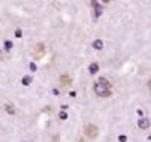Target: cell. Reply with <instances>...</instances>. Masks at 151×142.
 I'll list each match as a JSON object with an SVG mask.
<instances>
[{"mask_svg":"<svg viewBox=\"0 0 151 142\" xmlns=\"http://www.w3.org/2000/svg\"><path fill=\"white\" fill-rule=\"evenodd\" d=\"M94 92L98 97H109L110 95V83L104 79V77H100L94 85Z\"/></svg>","mask_w":151,"mask_h":142,"instance_id":"obj_1","label":"cell"},{"mask_svg":"<svg viewBox=\"0 0 151 142\" xmlns=\"http://www.w3.org/2000/svg\"><path fill=\"white\" fill-rule=\"evenodd\" d=\"M85 135H86L88 138H91V139L97 138V135H98L97 125H94V124H86V125H85Z\"/></svg>","mask_w":151,"mask_h":142,"instance_id":"obj_2","label":"cell"},{"mask_svg":"<svg viewBox=\"0 0 151 142\" xmlns=\"http://www.w3.org/2000/svg\"><path fill=\"white\" fill-rule=\"evenodd\" d=\"M42 53H44V45H42V44H38V45H35V50H33V56L40 58Z\"/></svg>","mask_w":151,"mask_h":142,"instance_id":"obj_3","label":"cell"},{"mask_svg":"<svg viewBox=\"0 0 151 142\" xmlns=\"http://www.w3.org/2000/svg\"><path fill=\"white\" fill-rule=\"evenodd\" d=\"M137 125H139V128H142V130H147V128L150 127V121L147 118H141L139 121H137Z\"/></svg>","mask_w":151,"mask_h":142,"instance_id":"obj_4","label":"cell"},{"mask_svg":"<svg viewBox=\"0 0 151 142\" xmlns=\"http://www.w3.org/2000/svg\"><path fill=\"white\" fill-rule=\"evenodd\" d=\"M92 47H94L95 50H101V48H103V41H101V40H95V41L92 43Z\"/></svg>","mask_w":151,"mask_h":142,"instance_id":"obj_5","label":"cell"},{"mask_svg":"<svg viewBox=\"0 0 151 142\" xmlns=\"http://www.w3.org/2000/svg\"><path fill=\"white\" fill-rule=\"evenodd\" d=\"M98 68H100L98 63H97V62H92L91 65H89V73H91V74H95V73L98 71Z\"/></svg>","mask_w":151,"mask_h":142,"instance_id":"obj_6","label":"cell"},{"mask_svg":"<svg viewBox=\"0 0 151 142\" xmlns=\"http://www.w3.org/2000/svg\"><path fill=\"white\" fill-rule=\"evenodd\" d=\"M59 80H60L62 83H64V85H70V82H71L68 76H60V79H59Z\"/></svg>","mask_w":151,"mask_h":142,"instance_id":"obj_7","label":"cell"},{"mask_svg":"<svg viewBox=\"0 0 151 142\" xmlns=\"http://www.w3.org/2000/svg\"><path fill=\"white\" fill-rule=\"evenodd\" d=\"M92 5H94V9H95V12H97V15L101 14V8H100V5H98L97 2H92Z\"/></svg>","mask_w":151,"mask_h":142,"instance_id":"obj_8","label":"cell"},{"mask_svg":"<svg viewBox=\"0 0 151 142\" xmlns=\"http://www.w3.org/2000/svg\"><path fill=\"white\" fill-rule=\"evenodd\" d=\"M30 82H32V79H30L29 76L23 77V85H24V86H29V85H30Z\"/></svg>","mask_w":151,"mask_h":142,"instance_id":"obj_9","label":"cell"},{"mask_svg":"<svg viewBox=\"0 0 151 142\" xmlns=\"http://www.w3.org/2000/svg\"><path fill=\"white\" fill-rule=\"evenodd\" d=\"M12 47H14V45H12L11 41H5V48H6V50H11Z\"/></svg>","mask_w":151,"mask_h":142,"instance_id":"obj_10","label":"cell"},{"mask_svg":"<svg viewBox=\"0 0 151 142\" xmlns=\"http://www.w3.org/2000/svg\"><path fill=\"white\" fill-rule=\"evenodd\" d=\"M6 110H8V113H12V115H14V113H15V110H14V107H12V106H9V105L6 106Z\"/></svg>","mask_w":151,"mask_h":142,"instance_id":"obj_11","label":"cell"},{"mask_svg":"<svg viewBox=\"0 0 151 142\" xmlns=\"http://www.w3.org/2000/svg\"><path fill=\"white\" fill-rule=\"evenodd\" d=\"M59 118H60V120H67V113H65V112H60V113H59Z\"/></svg>","mask_w":151,"mask_h":142,"instance_id":"obj_12","label":"cell"},{"mask_svg":"<svg viewBox=\"0 0 151 142\" xmlns=\"http://www.w3.org/2000/svg\"><path fill=\"white\" fill-rule=\"evenodd\" d=\"M118 139H119V142H127V136H124V135H121Z\"/></svg>","mask_w":151,"mask_h":142,"instance_id":"obj_13","label":"cell"},{"mask_svg":"<svg viewBox=\"0 0 151 142\" xmlns=\"http://www.w3.org/2000/svg\"><path fill=\"white\" fill-rule=\"evenodd\" d=\"M15 36H17V38H21V30H20V29L15 30Z\"/></svg>","mask_w":151,"mask_h":142,"instance_id":"obj_14","label":"cell"},{"mask_svg":"<svg viewBox=\"0 0 151 142\" xmlns=\"http://www.w3.org/2000/svg\"><path fill=\"white\" fill-rule=\"evenodd\" d=\"M29 67H30V70H32V71H36V65H35V63H33V62L30 63V65H29Z\"/></svg>","mask_w":151,"mask_h":142,"instance_id":"obj_15","label":"cell"},{"mask_svg":"<svg viewBox=\"0 0 151 142\" xmlns=\"http://www.w3.org/2000/svg\"><path fill=\"white\" fill-rule=\"evenodd\" d=\"M148 88H150V91H151V80L148 82Z\"/></svg>","mask_w":151,"mask_h":142,"instance_id":"obj_16","label":"cell"},{"mask_svg":"<svg viewBox=\"0 0 151 142\" xmlns=\"http://www.w3.org/2000/svg\"><path fill=\"white\" fill-rule=\"evenodd\" d=\"M103 2H104V3H109V2H110V0H103Z\"/></svg>","mask_w":151,"mask_h":142,"instance_id":"obj_17","label":"cell"}]
</instances>
